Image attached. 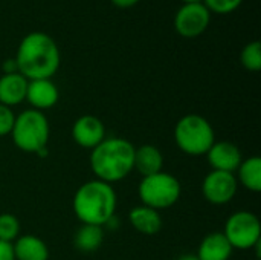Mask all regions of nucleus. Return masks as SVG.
<instances>
[{
	"label": "nucleus",
	"mask_w": 261,
	"mask_h": 260,
	"mask_svg": "<svg viewBox=\"0 0 261 260\" xmlns=\"http://www.w3.org/2000/svg\"><path fill=\"white\" fill-rule=\"evenodd\" d=\"M17 70L26 80L52 78L61 63V55L55 40L40 31L24 35L15 54Z\"/></svg>",
	"instance_id": "nucleus-1"
},
{
	"label": "nucleus",
	"mask_w": 261,
	"mask_h": 260,
	"mask_svg": "<svg viewBox=\"0 0 261 260\" xmlns=\"http://www.w3.org/2000/svg\"><path fill=\"white\" fill-rule=\"evenodd\" d=\"M180 193L182 187L179 179L165 172L142 178L138 187V195L142 205H147L158 211L173 207L179 201Z\"/></svg>",
	"instance_id": "nucleus-6"
},
{
	"label": "nucleus",
	"mask_w": 261,
	"mask_h": 260,
	"mask_svg": "<svg viewBox=\"0 0 261 260\" xmlns=\"http://www.w3.org/2000/svg\"><path fill=\"white\" fill-rule=\"evenodd\" d=\"M20 234V222L11 213L0 215V241L12 244Z\"/></svg>",
	"instance_id": "nucleus-21"
},
{
	"label": "nucleus",
	"mask_w": 261,
	"mask_h": 260,
	"mask_svg": "<svg viewBox=\"0 0 261 260\" xmlns=\"http://www.w3.org/2000/svg\"><path fill=\"white\" fill-rule=\"evenodd\" d=\"M15 121V113L11 107L0 104V136L9 135Z\"/></svg>",
	"instance_id": "nucleus-23"
},
{
	"label": "nucleus",
	"mask_w": 261,
	"mask_h": 260,
	"mask_svg": "<svg viewBox=\"0 0 261 260\" xmlns=\"http://www.w3.org/2000/svg\"><path fill=\"white\" fill-rule=\"evenodd\" d=\"M116 8H121V9H127V8H133L135 5H138L141 0H110Z\"/></svg>",
	"instance_id": "nucleus-25"
},
{
	"label": "nucleus",
	"mask_w": 261,
	"mask_h": 260,
	"mask_svg": "<svg viewBox=\"0 0 261 260\" xmlns=\"http://www.w3.org/2000/svg\"><path fill=\"white\" fill-rule=\"evenodd\" d=\"M243 0H203V5L210 12L216 14H231L240 8Z\"/></svg>",
	"instance_id": "nucleus-22"
},
{
	"label": "nucleus",
	"mask_w": 261,
	"mask_h": 260,
	"mask_svg": "<svg viewBox=\"0 0 261 260\" xmlns=\"http://www.w3.org/2000/svg\"><path fill=\"white\" fill-rule=\"evenodd\" d=\"M176 260H199V257L196 254H182V256H179Z\"/></svg>",
	"instance_id": "nucleus-27"
},
{
	"label": "nucleus",
	"mask_w": 261,
	"mask_h": 260,
	"mask_svg": "<svg viewBox=\"0 0 261 260\" xmlns=\"http://www.w3.org/2000/svg\"><path fill=\"white\" fill-rule=\"evenodd\" d=\"M208 164L213 170L217 172H228L234 173L237 172L239 166L243 161V155L240 149L231 143V141H219L211 146V149L206 152Z\"/></svg>",
	"instance_id": "nucleus-11"
},
{
	"label": "nucleus",
	"mask_w": 261,
	"mask_h": 260,
	"mask_svg": "<svg viewBox=\"0 0 261 260\" xmlns=\"http://www.w3.org/2000/svg\"><path fill=\"white\" fill-rule=\"evenodd\" d=\"M211 21V12L203 3L182 5L174 15V29L185 38H196L202 35Z\"/></svg>",
	"instance_id": "nucleus-8"
},
{
	"label": "nucleus",
	"mask_w": 261,
	"mask_h": 260,
	"mask_svg": "<svg viewBox=\"0 0 261 260\" xmlns=\"http://www.w3.org/2000/svg\"><path fill=\"white\" fill-rule=\"evenodd\" d=\"M72 138L83 149H95L106 139L104 123L93 115L80 116L72 126Z\"/></svg>",
	"instance_id": "nucleus-10"
},
{
	"label": "nucleus",
	"mask_w": 261,
	"mask_h": 260,
	"mask_svg": "<svg viewBox=\"0 0 261 260\" xmlns=\"http://www.w3.org/2000/svg\"><path fill=\"white\" fill-rule=\"evenodd\" d=\"M135 146L124 138H106L90 152V169L96 179L113 184L133 172Z\"/></svg>",
	"instance_id": "nucleus-3"
},
{
	"label": "nucleus",
	"mask_w": 261,
	"mask_h": 260,
	"mask_svg": "<svg viewBox=\"0 0 261 260\" xmlns=\"http://www.w3.org/2000/svg\"><path fill=\"white\" fill-rule=\"evenodd\" d=\"M58 100H60L58 87L55 86L54 81H50V78L28 81L24 101H28L32 106V109L43 112L46 109L54 107L58 103Z\"/></svg>",
	"instance_id": "nucleus-12"
},
{
	"label": "nucleus",
	"mask_w": 261,
	"mask_h": 260,
	"mask_svg": "<svg viewBox=\"0 0 261 260\" xmlns=\"http://www.w3.org/2000/svg\"><path fill=\"white\" fill-rule=\"evenodd\" d=\"M0 260H15L12 244L0 241Z\"/></svg>",
	"instance_id": "nucleus-24"
},
{
	"label": "nucleus",
	"mask_w": 261,
	"mask_h": 260,
	"mask_svg": "<svg viewBox=\"0 0 261 260\" xmlns=\"http://www.w3.org/2000/svg\"><path fill=\"white\" fill-rule=\"evenodd\" d=\"M184 5H188V3H203V0H182Z\"/></svg>",
	"instance_id": "nucleus-28"
},
{
	"label": "nucleus",
	"mask_w": 261,
	"mask_h": 260,
	"mask_svg": "<svg viewBox=\"0 0 261 260\" xmlns=\"http://www.w3.org/2000/svg\"><path fill=\"white\" fill-rule=\"evenodd\" d=\"M128 221H130L132 227L144 236L158 234L164 225L161 213L147 205L133 207L128 213Z\"/></svg>",
	"instance_id": "nucleus-14"
},
{
	"label": "nucleus",
	"mask_w": 261,
	"mask_h": 260,
	"mask_svg": "<svg viewBox=\"0 0 261 260\" xmlns=\"http://www.w3.org/2000/svg\"><path fill=\"white\" fill-rule=\"evenodd\" d=\"M118 198L115 188L99 179H92L78 187L73 195L72 208L81 224L104 227L116 211Z\"/></svg>",
	"instance_id": "nucleus-2"
},
{
	"label": "nucleus",
	"mask_w": 261,
	"mask_h": 260,
	"mask_svg": "<svg viewBox=\"0 0 261 260\" xmlns=\"http://www.w3.org/2000/svg\"><path fill=\"white\" fill-rule=\"evenodd\" d=\"M239 182L234 173L211 170L202 184L203 198L213 205H225L231 202L237 193Z\"/></svg>",
	"instance_id": "nucleus-9"
},
{
	"label": "nucleus",
	"mask_w": 261,
	"mask_h": 260,
	"mask_svg": "<svg viewBox=\"0 0 261 260\" xmlns=\"http://www.w3.org/2000/svg\"><path fill=\"white\" fill-rule=\"evenodd\" d=\"M3 72L5 74H14V72H18L17 70V63H15V58H9L3 63Z\"/></svg>",
	"instance_id": "nucleus-26"
},
{
	"label": "nucleus",
	"mask_w": 261,
	"mask_h": 260,
	"mask_svg": "<svg viewBox=\"0 0 261 260\" xmlns=\"http://www.w3.org/2000/svg\"><path fill=\"white\" fill-rule=\"evenodd\" d=\"M223 234L232 250H252L261 244L260 219L248 210H239L228 218Z\"/></svg>",
	"instance_id": "nucleus-7"
},
{
	"label": "nucleus",
	"mask_w": 261,
	"mask_h": 260,
	"mask_svg": "<svg viewBox=\"0 0 261 260\" xmlns=\"http://www.w3.org/2000/svg\"><path fill=\"white\" fill-rule=\"evenodd\" d=\"M28 81L20 72L3 74L0 77V104L12 107L24 101Z\"/></svg>",
	"instance_id": "nucleus-15"
},
{
	"label": "nucleus",
	"mask_w": 261,
	"mask_h": 260,
	"mask_svg": "<svg viewBox=\"0 0 261 260\" xmlns=\"http://www.w3.org/2000/svg\"><path fill=\"white\" fill-rule=\"evenodd\" d=\"M240 61L242 66L246 70L251 72H258L261 69V43L258 40L249 41L240 54Z\"/></svg>",
	"instance_id": "nucleus-20"
},
{
	"label": "nucleus",
	"mask_w": 261,
	"mask_h": 260,
	"mask_svg": "<svg viewBox=\"0 0 261 260\" xmlns=\"http://www.w3.org/2000/svg\"><path fill=\"white\" fill-rule=\"evenodd\" d=\"M102 241H104V231L102 227L98 225L83 224L73 236V245L81 253L96 251L101 247Z\"/></svg>",
	"instance_id": "nucleus-19"
},
{
	"label": "nucleus",
	"mask_w": 261,
	"mask_h": 260,
	"mask_svg": "<svg viewBox=\"0 0 261 260\" xmlns=\"http://www.w3.org/2000/svg\"><path fill=\"white\" fill-rule=\"evenodd\" d=\"M174 141L185 155L200 156L206 155L216 143V133L206 118L197 113H188L177 121L174 127Z\"/></svg>",
	"instance_id": "nucleus-5"
},
{
	"label": "nucleus",
	"mask_w": 261,
	"mask_h": 260,
	"mask_svg": "<svg viewBox=\"0 0 261 260\" xmlns=\"http://www.w3.org/2000/svg\"><path fill=\"white\" fill-rule=\"evenodd\" d=\"M9 135L17 149L24 153L38 155L41 150L47 149V141L50 135L49 121L46 115L40 110H23L15 116Z\"/></svg>",
	"instance_id": "nucleus-4"
},
{
	"label": "nucleus",
	"mask_w": 261,
	"mask_h": 260,
	"mask_svg": "<svg viewBox=\"0 0 261 260\" xmlns=\"http://www.w3.org/2000/svg\"><path fill=\"white\" fill-rule=\"evenodd\" d=\"M232 251L223 231H213L202 239L196 256L199 260H229Z\"/></svg>",
	"instance_id": "nucleus-13"
},
{
	"label": "nucleus",
	"mask_w": 261,
	"mask_h": 260,
	"mask_svg": "<svg viewBox=\"0 0 261 260\" xmlns=\"http://www.w3.org/2000/svg\"><path fill=\"white\" fill-rule=\"evenodd\" d=\"M162 167H164V155L156 146L144 144L135 149L133 170H138L142 178L162 172Z\"/></svg>",
	"instance_id": "nucleus-16"
},
{
	"label": "nucleus",
	"mask_w": 261,
	"mask_h": 260,
	"mask_svg": "<svg viewBox=\"0 0 261 260\" xmlns=\"http://www.w3.org/2000/svg\"><path fill=\"white\" fill-rule=\"evenodd\" d=\"M15 260H47L49 248L47 245L34 234L18 236L12 242Z\"/></svg>",
	"instance_id": "nucleus-17"
},
{
	"label": "nucleus",
	"mask_w": 261,
	"mask_h": 260,
	"mask_svg": "<svg viewBox=\"0 0 261 260\" xmlns=\"http://www.w3.org/2000/svg\"><path fill=\"white\" fill-rule=\"evenodd\" d=\"M237 182L252 193L261 192V158L249 156L237 169Z\"/></svg>",
	"instance_id": "nucleus-18"
}]
</instances>
